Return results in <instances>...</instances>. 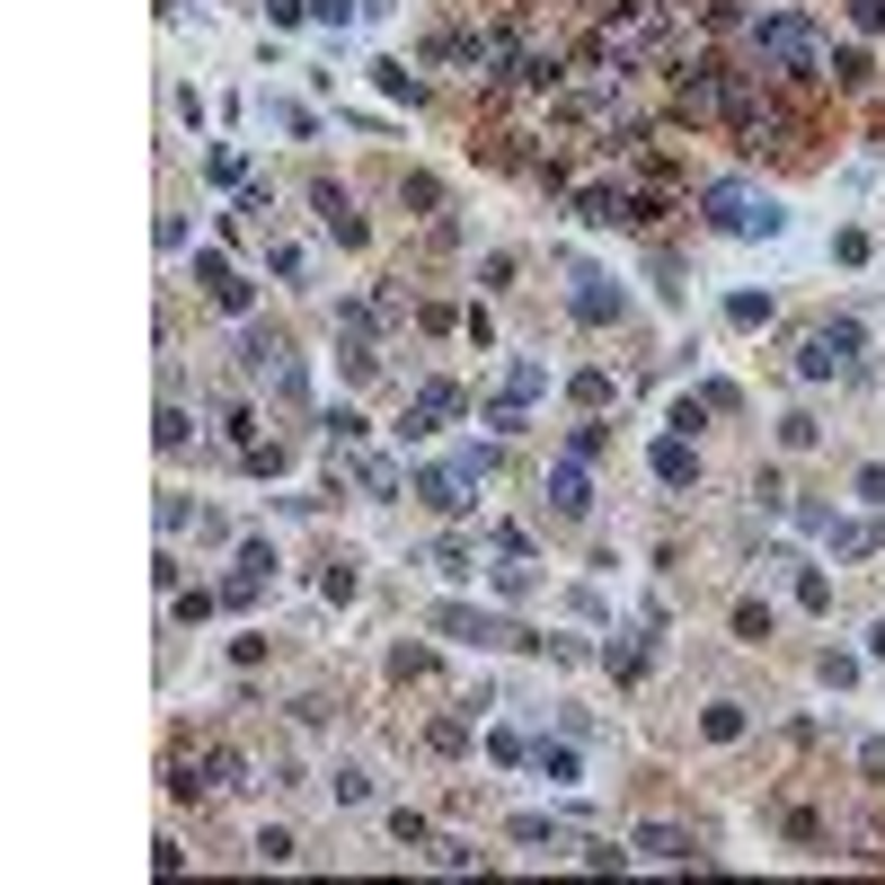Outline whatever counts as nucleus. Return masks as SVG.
<instances>
[{
    "label": "nucleus",
    "mask_w": 885,
    "mask_h": 885,
    "mask_svg": "<svg viewBox=\"0 0 885 885\" xmlns=\"http://www.w3.org/2000/svg\"><path fill=\"white\" fill-rule=\"evenodd\" d=\"M850 19L859 27H885V0H850Z\"/></svg>",
    "instance_id": "40"
},
{
    "label": "nucleus",
    "mask_w": 885,
    "mask_h": 885,
    "mask_svg": "<svg viewBox=\"0 0 885 885\" xmlns=\"http://www.w3.org/2000/svg\"><path fill=\"white\" fill-rule=\"evenodd\" d=\"M310 213L328 222V239H336V248H364V213L346 204V186H336V177H319V186H310Z\"/></svg>",
    "instance_id": "5"
},
{
    "label": "nucleus",
    "mask_w": 885,
    "mask_h": 885,
    "mask_svg": "<svg viewBox=\"0 0 885 885\" xmlns=\"http://www.w3.org/2000/svg\"><path fill=\"white\" fill-rule=\"evenodd\" d=\"M257 859H266V868H284V859H302V841H293L284 824H266V833H257Z\"/></svg>",
    "instance_id": "24"
},
{
    "label": "nucleus",
    "mask_w": 885,
    "mask_h": 885,
    "mask_svg": "<svg viewBox=\"0 0 885 885\" xmlns=\"http://www.w3.org/2000/svg\"><path fill=\"white\" fill-rule=\"evenodd\" d=\"M328 788H336V806H364V797H372V779H364V771H355V762H346V771H336V779H328Z\"/></svg>",
    "instance_id": "30"
},
{
    "label": "nucleus",
    "mask_w": 885,
    "mask_h": 885,
    "mask_svg": "<svg viewBox=\"0 0 885 885\" xmlns=\"http://www.w3.org/2000/svg\"><path fill=\"white\" fill-rule=\"evenodd\" d=\"M443 585H460V576H479V550H469V540H434V558H426Z\"/></svg>",
    "instance_id": "13"
},
{
    "label": "nucleus",
    "mask_w": 885,
    "mask_h": 885,
    "mask_svg": "<svg viewBox=\"0 0 885 885\" xmlns=\"http://www.w3.org/2000/svg\"><path fill=\"white\" fill-rule=\"evenodd\" d=\"M550 505H558L567 523H585V514H593V488H585V460H558V469H550Z\"/></svg>",
    "instance_id": "9"
},
{
    "label": "nucleus",
    "mask_w": 885,
    "mask_h": 885,
    "mask_svg": "<svg viewBox=\"0 0 885 885\" xmlns=\"http://www.w3.org/2000/svg\"><path fill=\"white\" fill-rule=\"evenodd\" d=\"M726 319L735 328H771V293H726Z\"/></svg>",
    "instance_id": "21"
},
{
    "label": "nucleus",
    "mask_w": 885,
    "mask_h": 885,
    "mask_svg": "<svg viewBox=\"0 0 885 885\" xmlns=\"http://www.w3.org/2000/svg\"><path fill=\"white\" fill-rule=\"evenodd\" d=\"M514 81H531V89H550V81H558V53H523V62H514Z\"/></svg>",
    "instance_id": "28"
},
{
    "label": "nucleus",
    "mask_w": 885,
    "mask_h": 885,
    "mask_svg": "<svg viewBox=\"0 0 885 885\" xmlns=\"http://www.w3.org/2000/svg\"><path fill=\"white\" fill-rule=\"evenodd\" d=\"M638 850H647V859H691V841L673 833V824H647V833H638Z\"/></svg>",
    "instance_id": "22"
},
{
    "label": "nucleus",
    "mask_w": 885,
    "mask_h": 885,
    "mask_svg": "<svg viewBox=\"0 0 885 885\" xmlns=\"http://www.w3.org/2000/svg\"><path fill=\"white\" fill-rule=\"evenodd\" d=\"M567 302H576V319H585V328H611V319H620V293H611V275H576V293H567Z\"/></svg>",
    "instance_id": "10"
},
{
    "label": "nucleus",
    "mask_w": 885,
    "mask_h": 885,
    "mask_svg": "<svg viewBox=\"0 0 885 885\" xmlns=\"http://www.w3.org/2000/svg\"><path fill=\"white\" fill-rule=\"evenodd\" d=\"M426 743H434V753H460V743H469V717H434Z\"/></svg>",
    "instance_id": "27"
},
{
    "label": "nucleus",
    "mask_w": 885,
    "mask_h": 885,
    "mask_svg": "<svg viewBox=\"0 0 885 885\" xmlns=\"http://www.w3.org/2000/svg\"><path fill=\"white\" fill-rule=\"evenodd\" d=\"M417 496L434 514H469V469H417Z\"/></svg>",
    "instance_id": "8"
},
{
    "label": "nucleus",
    "mask_w": 885,
    "mask_h": 885,
    "mask_svg": "<svg viewBox=\"0 0 885 885\" xmlns=\"http://www.w3.org/2000/svg\"><path fill=\"white\" fill-rule=\"evenodd\" d=\"M213 186H248V160H239V151H231V143H222V151H213Z\"/></svg>",
    "instance_id": "33"
},
{
    "label": "nucleus",
    "mask_w": 885,
    "mask_h": 885,
    "mask_svg": "<svg viewBox=\"0 0 885 885\" xmlns=\"http://www.w3.org/2000/svg\"><path fill=\"white\" fill-rule=\"evenodd\" d=\"M204 788H248V762L231 753V743H213V753H204Z\"/></svg>",
    "instance_id": "14"
},
{
    "label": "nucleus",
    "mask_w": 885,
    "mask_h": 885,
    "mask_svg": "<svg viewBox=\"0 0 885 885\" xmlns=\"http://www.w3.org/2000/svg\"><path fill=\"white\" fill-rule=\"evenodd\" d=\"M868 655H885V620H876V629H868Z\"/></svg>",
    "instance_id": "41"
},
{
    "label": "nucleus",
    "mask_w": 885,
    "mask_h": 885,
    "mask_svg": "<svg viewBox=\"0 0 885 885\" xmlns=\"http://www.w3.org/2000/svg\"><path fill=\"white\" fill-rule=\"evenodd\" d=\"M426 859H434V868H479V850H469V841H434Z\"/></svg>",
    "instance_id": "38"
},
{
    "label": "nucleus",
    "mask_w": 885,
    "mask_h": 885,
    "mask_svg": "<svg viewBox=\"0 0 885 885\" xmlns=\"http://www.w3.org/2000/svg\"><path fill=\"white\" fill-rule=\"evenodd\" d=\"M266 585H275V550H266V540H248V550L231 558V585H222V602H257Z\"/></svg>",
    "instance_id": "7"
},
{
    "label": "nucleus",
    "mask_w": 885,
    "mask_h": 885,
    "mask_svg": "<svg viewBox=\"0 0 885 885\" xmlns=\"http://www.w3.org/2000/svg\"><path fill=\"white\" fill-rule=\"evenodd\" d=\"M550 390V364H514V398H540Z\"/></svg>",
    "instance_id": "36"
},
{
    "label": "nucleus",
    "mask_w": 885,
    "mask_h": 885,
    "mask_svg": "<svg viewBox=\"0 0 885 885\" xmlns=\"http://www.w3.org/2000/svg\"><path fill=\"white\" fill-rule=\"evenodd\" d=\"M797 602H806V611H824V602H833V585L814 576V567H797Z\"/></svg>",
    "instance_id": "35"
},
{
    "label": "nucleus",
    "mask_w": 885,
    "mask_h": 885,
    "mask_svg": "<svg viewBox=\"0 0 885 885\" xmlns=\"http://www.w3.org/2000/svg\"><path fill=\"white\" fill-rule=\"evenodd\" d=\"M700 735H709V743H735V735H743V709H735V700H717V709L700 717Z\"/></svg>",
    "instance_id": "23"
},
{
    "label": "nucleus",
    "mask_w": 885,
    "mask_h": 885,
    "mask_svg": "<svg viewBox=\"0 0 885 885\" xmlns=\"http://www.w3.org/2000/svg\"><path fill=\"white\" fill-rule=\"evenodd\" d=\"M700 213H709L717 231H735V239H771V231L788 222V213H779V204H771V195H753V186H735V177L700 195Z\"/></svg>",
    "instance_id": "3"
},
{
    "label": "nucleus",
    "mask_w": 885,
    "mask_h": 885,
    "mask_svg": "<svg viewBox=\"0 0 885 885\" xmlns=\"http://www.w3.org/2000/svg\"><path fill=\"white\" fill-rule=\"evenodd\" d=\"M859 505H876V514H885V469H859Z\"/></svg>",
    "instance_id": "39"
},
{
    "label": "nucleus",
    "mask_w": 885,
    "mask_h": 885,
    "mask_svg": "<svg viewBox=\"0 0 885 885\" xmlns=\"http://www.w3.org/2000/svg\"><path fill=\"white\" fill-rule=\"evenodd\" d=\"M602 664H611V673H620V683H629V673L647 664V647H638V638H611V647H602Z\"/></svg>",
    "instance_id": "26"
},
{
    "label": "nucleus",
    "mask_w": 885,
    "mask_h": 885,
    "mask_svg": "<svg viewBox=\"0 0 885 885\" xmlns=\"http://www.w3.org/2000/svg\"><path fill=\"white\" fill-rule=\"evenodd\" d=\"M753 53L771 62V72H788V81H814V72H824V36H814L806 19H762V27H753Z\"/></svg>",
    "instance_id": "2"
},
{
    "label": "nucleus",
    "mask_w": 885,
    "mask_h": 885,
    "mask_svg": "<svg viewBox=\"0 0 885 885\" xmlns=\"http://www.w3.org/2000/svg\"><path fill=\"white\" fill-rule=\"evenodd\" d=\"M859 355H868V328L859 319H814L806 346H797V372L806 381H833V372H859Z\"/></svg>",
    "instance_id": "1"
},
{
    "label": "nucleus",
    "mask_w": 885,
    "mask_h": 885,
    "mask_svg": "<svg viewBox=\"0 0 885 885\" xmlns=\"http://www.w3.org/2000/svg\"><path fill=\"white\" fill-rule=\"evenodd\" d=\"M355 488H364V496H398V460H381V452H372V460L355 469Z\"/></svg>",
    "instance_id": "19"
},
{
    "label": "nucleus",
    "mask_w": 885,
    "mask_h": 885,
    "mask_svg": "<svg viewBox=\"0 0 885 885\" xmlns=\"http://www.w3.org/2000/svg\"><path fill=\"white\" fill-rule=\"evenodd\" d=\"M655 479H664V488H691V479H700V460H691L683 434H664V443H655Z\"/></svg>",
    "instance_id": "12"
},
{
    "label": "nucleus",
    "mask_w": 885,
    "mask_h": 885,
    "mask_svg": "<svg viewBox=\"0 0 885 885\" xmlns=\"http://www.w3.org/2000/svg\"><path fill=\"white\" fill-rule=\"evenodd\" d=\"M266 266H275V275H284V284H302V275H310V257H302V248H284V239H275V248H266Z\"/></svg>",
    "instance_id": "29"
},
{
    "label": "nucleus",
    "mask_w": 885,
    "mask_h": 885,
    "mask_svg": "<svg viewBox=\"0 0 885 885\" xmlns=\"http://www.w3.org/2000/svg\"><path fill=\"white\" fill-rule=\"evenodd\" d=\"M434 629H443V638H469V647H531L514 620H479V611H460V602L434 611Z\"/></svg>",
    "instance_id": "4"
},
{
    "label": "nucleus",
    "mask_w": 885,
    "mask_h": 885,
    "mask_svg": "<svg viewBox=\"0 0 885 885\" xmlns=\"http://www.w3.org/2000/svg\"><path fill=\"white\" fill-rule=\"evenodd\" d=\"M364 10H372V0H310V19H319V27H355Z\"/></svg>",
    "instance_id": "25"
},
{
    "label": "nucleus",
    "mask_w": 885,
    "mask_h": 885,
    "mask_svg": "<svg viewBox=\"0 0 885 885\" xmlns=\"http://www.w3.org/2000/svg\"><path fill=\"white\" fill-rule=\"evenodd\" d=\"M443 417H460V390H452V381H426L417 398H407V426H398V434L426 443V434H443Z\"/></svg>",
    "instance_id": "6"
},
{
    "label": "nucleus",
    "mask_w": 885,
    "mask_h": 885,
    "mask_svg": "<svg viewBox=\"0 0 885 885\" xmlns=\"http://www.w3.org/2000/svg\"><path fill=\"white\" fill-rule=\"evenodd\" d=\"M479 426H488V434H523V398H514V390L488 398V407H479Z\"/></svg>",
    "instance_id": "18"
},
{
    "label": "nucleus",
    "mask_w": 885,
    "mask_h": 885,
    "mask_svg": "<svg viewBox=\"0 0 885 885\" xmlns=\"http://www.w3.org/2000/svg\"><path fill=\"white\" fill-rule=\"evenodd\" d=\"M372 81H381L390 98H407V107H417V98H426V81H417V72H407V62H372Z\"/></svg>",
    "instance_id": "17"
},
{
    "label": "nucleus",
    "mask_w": 885,
    "mask_h": 885,
    "mask_svg": "<svg viewBox=\"0 0 885 885\" xmlns=\"http://www.w3.org/2000/svg\"><path fill=\"white\" fill-rule=\"evenodd\" d=\"M266 213H275V195H266V186H239V222H257V231H266Z\"/></svg>",
    "instance_id": "34"
},
{
    "label": "nucleus",
    "mask_w": 885,
    "mask_h": 885,
    "mask_svg": "<svg viewBox=\"0 0 885 885\" xmlns=\"http://www.w3.org/2000/svg\"><path fill=\"white\" fill-rule=\"evenodd\" d=\"M514 841H550V850H567V824H558V814H514Z\"/></svg>",
    "instance_id": "16"
},
{
    "label": "nucleus",
    "mask_w": 885,
    "mask_h": 885,
    "mask_svg": "<svg viewBox=\"0 0 885 885\" xmlns=\"http://www.w3.org/2000/svg\"><path fill=\"white\" fill-rule=\"evenodd\" d=\"M735 638H771V602H743L735 611Z\"/></svg>",
    "instance_id": "32"
},
{
    "label": "nucleus",
    "mask_w": 885,
    "mask_h": 885,
    "mask_svg": "<svg viewBox=\"0 0 885 885\" xmlns=\"http://www.w3.org/2000/svg\"><path fill=\"white\" fill-rule=\"evenodd\" d=\"M195 284H204V293H213V302H222V310H231V319H239V310H248V284H239V275H231V266H222V257H195Z\"/></svg>",
    "instance_id": "11"
},
{
    "label": "nucleus",
    "mask_w": 885,
    "mask_h": 885,
    "mask_svg": "<svg viewBox=\"0 0 885 885\" xmlns=\"http://www.w3.org/2000/svg\"><path fill=\"white\" fill-rule=\"evenodd\" d=\"M355 585H364L355 558H328V567H319V593H328V602H355Z\"/></svg>",
    "instance_id": "20"
},
{
    "label": "nucleus",
    "mask_w": 885,
    "mask_h": 885,
    "mask_svg": "<svg viewBox=\"0 0 885 885\" xmlns=\"http://www.w3.org/2000/svg\"><path fill=\"white\" fill-rule=\"evenodd\" d=\"M540 779H558V788H576V743H540Z\"/></svg>",
    "instance_id": "15"
},
{
    "label": "nucleus",
    "mask_w": 885,
    "mask_h": 885,
    "mask_svg": "<svg viewBox=\"0 0 885 885\" xmlns=\"http://www.w3.org/2000/svg\"><path fill=\"white\" fill-rule=\"evenodd\" d=\"M151 434H160V452H177V443H186V407H177V398L160 407V426H151Z\"/></svg>",
    "instance_id": "31"
},
{
    "label": "nucleus",
    "mask_w": 885,
    "mask_h": 885,
    "mask_svg": "<svg viewBox=\"0 0 885 885\" xmlns=\"http://www.w3.org/2000/svg\"><path fill=\"white\" fill-rule=\"evenodd\" d=\"M266 115H275L284 133H310V107H293V98H266Z\"/></svg>",
    "instance_id": "37"
}]
</instances>
